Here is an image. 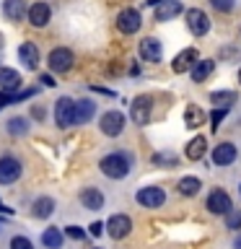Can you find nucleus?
<instances>
[{"label": "nucleus", "mask_w": 241, "mask_h": 249, "mask_svg": "<svg viewBox=\"0 0 241 249\" xmlns=\"http://www.w3.org/2000/svg\"><path fill=\"white\" fill-rule=\"evenodd\" d=\"M239 192H241V184H239Z\"/></svg>", "instance_id": "nucleus-43"}, {"label": "nucleus", "mask_w": 241, "mask_h": 249, "mask_svg": "<svg viewBox=\"0 0 241 249\" xmlns=\"http://www.w3.org/2000/svg\"><path fill=\"white\" fill-rule=\"evenodd\" d=\"M0 229H3V218H0Z\"/></svg>", "instance_id": "nucleus-42"}, {"label": "nucleus", "mask_w": 241, "mask_h": 249, "mask_svg": "<svg viewBox=\"0 0 241 249\" xmlns=\"http://www.w3.org/2000/svg\"><path fill=\"white\" fill-rule=\"evenodd\" d=\"M205 151H207V140L202 138V135H197V138H192L189 143H187V159L189 161H200L202 156H205Z\"/></svg>", "instance_id": "nucleus-22"}, {"label": "nucleus", "mask_w": 241, "mask_h": 249, "mask_svg": "<svg viewBox=\"0 0 241 249\" xmlns=\"http://www.w3.org/2000/svg\"><path fill=\"white\" fill-rule=\"evenodd\" d=\"M39 83H44V86H54V78H52V75H47V73H44L42 78H39Z\"/></svg>", "instance_id": "nucleus-38"}, {"label": "nucleus", "mask_w": 241, "mask_h": 249, "mask_svg": "<svg viewBox=\"0 0 241 249\" xmlns=\"http://www.w3.org/2000/svg\"><path fill=\"white\" fill-rule=\"evenodd\" d=\"M161 54H163V50H161V42H158V39L148 36V39H143V42H140V57H143L145 62H158Z\"/></svg>", "instance_id": "nucleus-15"}, {"label": "nucleus", "mask_w": 241, "mask_h": 249, "mask_svg": "<svg viewBox=\"0 0 241 249\" xmlns=\"http://www.w3.org/2000/svg\"><path fill=\"white\" fill-rule=\"evenodd\" d=\"M54 122H57L62 130H68L75 124V101L73 99L62 96L57 104H54Z\"/></svg>", "instance_id": "nucleus-2"}, {"label": "nucleus", "mask_w": 241, "mask_h": 249, "mask_svg": "<svg viewBox=\"0 0 241 249\" xmlns=\"http://www.w3.org/2000/svg\"><path fill=\"white\" fill-rule=\"evenodd\" d=\"M42 244L47 249H60L62 247V231L60 229H47L42 233Z\"/></svg>", "instance_id": "nucleus-28"}, {"label": "nucleus", "mask_w": 241, "mask_h": 249, "mask_svg": "<svg viewBox=\"0 0 241 249\" xmlns=\"http://www.w3.org/2000/svg\"><path fill=\"white\" fill-rule=\"evenodd\" d=\"M106 229V226L104 223H99V221H93L91 226H88V233H91V236H101V231H104Z\"/></svg>", "instance_id": "nucleus-36"}, {"label": "nucleus", "mask_w": 241, "mask_h": 249, "mask_svg": "<svg viewBox=\"0 0 241 249\" xmlns=\"http://www.w3.org/2000/svg\"><path fill=\"white\" fill-rule=\"evenodd\" d=\"M205 122V112L197 107V104H187V109H184V124L189 130H194V127H200V124Z\"/></svg>", "instance_id": "nucleus-23"}, {"label": "nucleus", "mask_w": 241, "mask_h": 249, "mask_svg": "<svg viewBox=\"0 0 241 249\" xmlns=\"http://www.w3.org/2000/svg\"><path fill=\"white\" fill-rule=\"evenodd\" d=\"M81 205L86 210H101L104 208V195H101V190H96V187H86L81 192Z\"/></svg>", "instance_id": "nucleus-16"}, {"label": "nucleus", "mask_w": 241, "mask_h": 249, "mask_svg": "<svg viewBox=\"0 0 241 249\" xmlns=\"http://www.w3.org/2000/svg\"><path fill=\"white\" fill-rule=\"evenodd\" d=\"M151 109H153V99L151 96H138L130 104V117L135 124H148L151 122Z\"/></svg>", "instance_id": "nucleus-4"}, {"label": "nucleus", "mask_w": 241, "mask_h": 249, "mask_svg": "<svg viewBox=\"0 0 241 249\" xmlns=\"http://www.w3.org/2000/svg\"><path fill=\"white\" fill-rule=\"evenodd\" d=\"M0 213H5V215H11V213H13V208H8V205H3V202H0Z\"/></svg>", "instance_id": "nucleus-39"}, {"label": "nucleus", "mask_w": 241, "mask_h": 249, "mask_svg": "<svg viewBox=\"0 0 241 249\" xmlns=\"http://www.w3.org/2000/svg\"><path fill=\"white\" fill-rule=\"evenodd\" d=\"M200 60V54H197V50L194 47H187V50H182L174 57V62H171V70L174 73H187V70H192V65Z\"/></svg>", "instance_id": "nucleus-12"}, {"label": "nucleus", "mask_w": 241, "mask_h": 249, "mask_svg": "<svg viewBox=\"0 0 241 249\" xmlns=\"http://www.w3.org/2000/svg\"><path fill=\"white\" fill-rule=\"evenodd\" d=\"M21 177V161L13 156H3L0 159V184H13Z\"/></svg>", "instance_id": "nucleus-8"}, {"label": "nucleus", "mask_w": 241, "mask_h": 249, "mask_svg": "<svg viewBox=\"0 0 241 249\" xmlns=\"http://www.w3.org/2000/svg\"><path fill=\"white\" fill-rule=\"evenodd\" d=\"M153 163L155 166H176L179 156L174 151H158V153H153Z\"/></svg>", "instance_id": "nucleus-29"}, {"label": "nucleus", "mask_w": 241, "mask_h": 249, "mask_svg": "<svg viewBox=\"0 0 241 249\" xmlns=\"http://www.w3.org/2000/svg\"><path fill=\"white\" fill-rule=\"evenodd\" d=\"M0 89L3 91H18L21 89V73L13 68H0Z\"/></svg>", "instance_id": "nucleus-19"}, {"label": "nucleus", "mask_w": 241, "mask_h": 249, "mask_svg": "<svg viewBox=\"0 0 241 249\" xmlns=\"http://www.w3.org/2000/svg\"><path fill=\"white\" fill-rule=\"evenodd\" d=\"M225 229H231V231L241 229V210H231V213H225Z\"/></svg>", "instance_id": "nucleus-31"}, {"label": "nucleus", "mask_w": 241, "mask_h": 249, "mask_svg": "<svg viewBox=\"0 0 241 249\" xmlns=\"http://www.w3.org/2000/svg\"><path fill=\"white\" fill-rule=\"evenodd\" d=\"M207 210H210V213H215V215L231 213L233 205H231L228 192H223V190H213V192H210V197H207Z\"/></svg>", "instance_id": "nucleus-9"}, {"label": "nucleus", "mask_w": 241, "mask_h": 249, "mask_svg": "<svg viewBox=\"0 0 241 249\" xmlns=\"http://www.w3.org/2000/svg\"><path fill=\"white\" fill-rule=\"evenodd\" d=\"M3 11H5V16L11 21H21L23 13H26V3H23V0H5Z\"/></svg>", "instance_id": "nucleus-24"}, {"label": "nucleus", "mask_w": 241, "mask_h": 249, "mask_svg": "<svg viewBox=\"0 0 241 249\" xmlns=\"http://www.w3.org/2000/svg\"><path fill=\"white\" fill-rule=\"evenodd\" d=\"M233 249H241V236H236V241H233Z\"/></svg>", "instance_id": "nucleus-40"}, {"label": "nucleus", "mask_w": 241, "mask_h": 249, "mask_svg": "<svg viewBox=\"0 0 241 249\" xmlns=\"http://www.w3.org/2000/svg\"><path fill=\"white\" fill-rule=\"evenodd\" d=\"M225 112H228V109H223V107H215V112L210 114V122H213V130H218V124H221V122L225 120Z\"/></svg>", "instance_id": "nucleus-33"}, {"label": "nucleus", "mask_w": 241, "mask_h": 249, "mask_svg": "<svg viewBox=\"0 0 241 249\" xmlns=\"http://www.w3.org/2000/svg\"><path fill=\"white\" fill-rule=\"evenodd\" d=\"M140 26H143V16H140V11H135V8H124V11L117 16V29H120L122 34H135Z\"/></svg>", "instance_id": "nucleus-3"}, {"label": "nucleus", "mask_w": 241, "mask_h": 249, "mask_svg": "<svg viewBox=\"0 0 241 249\" xmlns=\"http://www.w3.org/2000/svg\"><path fill=\"white\" fill-rule=\"evenodd\" d=\"M213 70H215V62H213V60H197V62L192 65L189 73H192V81H194V83H202L205 78L213 75Z\"/></svg>", "instance_id": "nucleus-21"}, {"label": "nucleus", "mask_w": 241, "mask_h": 249, "mask_svg": "<svg viewBox=\"0 0 241 249\" xmlns=\"http://www.w3.org/2000/svg\"><path fill=\"white\" fill-rule=\"evenodd\" d=\"M187 26L194 36H205L210 31V18L205 11H200V8H189L187 11Z\"/></svg>", "instance_id": "nucleus-5"}, {"label": "nucleus", "mask_w": 241, "mask_h": 249, "mask_svg": "<svg viewBox=\"0 0 241 249\" xmlns=\"http://www.w3.org/2000/svg\"><path fill=\"white\" fill-rule=\"evenodd\" d=\"M236 99H239L236 91H213V93H210V101H213L215 107H223V109H228L231 104H236Z\"/></svg>", "instance_id": "nucleus-26"}, {"label": "nucleus", "mask_w": 241, "mask_h": 249, "mask_svg": "<svg viewBox=\"0 0 241 249\" xmlns=\"http://www.w3.org/2000/svg\"><path fill=\"white\" fill-rule=\"evenodd\" d=\"M101 132L109 138H117L120 132L124 130V114L122 112H117V109H112V112H106L104 117H101Z\"/></svg>", "instance_id": "nucleus-7"}, {"label": "nucleus", "mask_w": 241, "mask_h": 249, "mask_svg": "<svg viewBox=\"0 0 241 249\" xmlns=\"http://www.w3.org/2000/svg\"><path fill=\"white\" fill-rule=\"evenodd\" d=\"M8 132H11V135H26L29 122L23 120V117H13V120H8Z\"/></svg>", "instance_id": "nucleus-30"}, {"label": "nucleus", "mask_w": 241, "mask_h": 249, "mask_svg": "<svg viewBox=\"0 0 241 249\" xmlns=\"http://www.w3.org/2000/svg\"><path fill=\"white\" fill-rule=\"evenodd\" d=\"M96 114V104L88 99H81V101H75V124H86V122H91V117Z\"/></svg>", "instance_id": "nucleus-20"}, {"label": "nucleus", "mask_w": 241, "mask_h": 249, "mask_svg": "<svg viewBox=\"0 0 241 249\" xmlns=\"http://www.w3.org/2000/svg\"><path fill=\"white\" fill-rule=\"evenodd\" d=\"M106 231H109V236H112V239H124L132 231V221L124 213H117V215H112L106 221Z\"/></svg>", "instance_id": "nucleus-10"}, {"label": "nucleus", "mask_w": 241, "mask_h": 249, "mask_svg": "<svg viewBox=\"0 0 241 249\" xmlns=\"http://www.w3.org/2000/svg\"><path fill=\"white\" fill-rule=\"evenodd\" d=\"M101 174H106L109 179H124L130 174V159L122 153H109L99 161Z\"/></svg>", "instance_id": "nucleus-1"}, {"label": "nucleus", "mask_w": 241, "mask_h": 249, "mask_svg": "<svg viewBox=\"0 0 241 249\" xmlns=\"http://www.w3.org/2000/svg\"><path fill=\"white\" fill-rule=\"evenodd\" d=\"M73 68V52L68 47H57L50 52V70L52 73H68Z\"/></svg>", "instance_id": "nucleus-6"}, {"label": "nucleus", "mask_w": 241, "mask_h": 249, "mask_svg": "<svg viewBox=\"0 0 241 249\" xmlns=\"http://www.w3.org/2000/svg\"><path fill=\"white\" fill-rule=\"evenodd\" d=\"M34 218H50L54 213V200L52 197H39L34 200V208H31Z\"/></svg>", "instance_id": "nucleus-25"}, {"label": "nucleus", "mask_w": 241, "mask_h": 249, "mask_svg": "<svg viewBox=\"0 0 241 249\" xmlns=\"http://www.w3.org/2000/svg\"><path fill=\"white\" fill-rule=\"evenodd\" d=\"M236 145L233 143H218L213 148V163L215 166H228V163L236 161Z\"/></svg>", "instance_id": "nucleus-13"}, {"label": "nucleus", "mask_w": 241, "mask_h": 249, "mask_svg": "<svg viewBox=\"0 0 241 249\" xmlns=\"http://www.w3.org/2000/svg\"><path fill=\"white\" fill-rule=\"evenodd\" d=\"M200 179L197 177H184V179H179V187L176 190L182 192V195H187V197H192V195H197L200 192Z\"/></svg>", "instance_id": "nucleus-27"}, {"label": "nucleus", "mask_w": 241, "mask_h": 249, "mask_svg": "<svg viewBox=\"0 0 241 249\" xmlns=\"http://www.w3.org/2000/svg\"><path fill=\"white\" fill-rule=\"evenodd\" d=\"M138 202L143 208H161L163 202H166V192H163L161 187H143V190L138 192Z\"/></svg>", "instance_id": "nucleus-11"}, {"label": "nucleus", "mask_w": 241, "mask_h": 249, "mask_svg": "<svg viewBox=\"0 0 241 249\" xmlns=\"http://www.w3.org/2000/svg\"><path fill=\"white\" fill-rule=\"evenodd\" d=\"M239 83H241V70H239Z\"/></svg>", "instance_id": "nucleus-41"}, {"label": "nucleus", "mask_w": 241, "mask_h": 249, "mask_svg": "<svg viewBox=\"0 0 241 249\" xmlns=\"http://www.w3.org/2000/svg\"><path fill=\"white\" fill-rule=\"evenodd\" d=\"M182 13V0H158L155 5V21H171Z\"/></svg>", "instance_id": "nucleus-14"}, {"label": "nucleus", "mask_w": 241, "mask_h": 249, "mask_svg": "<svg viewBox=\"0 0 241 249\" xmlns=\"http://www.w3.org/2000/svg\"><path fill=\"white\" fill-rule=\"evenodd\" d=\"M8 104H13V93L11 91H0V109L8 107Z\"/></svg>", "instance_id": "nucleus-37"}, {"label": "nucleus", "mask_w": 241, "mask_h": 249, "mask_svg": "<svg viewBox=\"0 0 241 249\" xmlns=\"http://www.w3.org/2000/svg\"><path fill=\"white\" fill-rule=\"evenodd\" d=\"M65 236L75 239V241H81V239H86V231L81 229V226H68V229H65Z\"/></svg>", "instance_id": "nucleus-34"}, {"label": "nucleus", "mask_w": 241, "mask_h": 249, "mask_svg": "<svg viewBox=\"0 0 241 249\" xmlns=\"http://www.w3.org/2000/svg\"><path fill=\"white\" fill-rule=\"evenodd\" d=\"M50 5L47 3H34L29 8V23L31 26H36V29H42V26H47V21H50Z\"/></svg>", "instance_id": "nucleus-18"}, {"label": "nucleus", "mask_w": 241, "mask_h": 249, "mask_svg": "<svg viewBox=\"0 0 241 249\" xmlns=\"http://www.w3.org/2000/svg\"><path fill=\"white\" fill-rule=\"evenodd\" d=\"M11 249H34V244L26 236H13L11 239Z\"/></svg>", "instance_id": "nucleus-32"}, {"label": "nucleus", "mask_w": 241, "mask_h": 249, "mask_svg": "<svg viewBox=\"0 0 241 249\" xmlns=\"http://www.w3.org/2000/svg\"><path fill=\"white\" fill-rule=\"evenodd\" d=\"M210 3H213V8H215V11H221V13H228L233 8V0H210Z\"/></svg>", "instance_id": "nucleus-35"}, {"label": "nucleus", "mask_w": 241, "mask_h": 249, "mask_svg": "<svg viewBox=\"0 0 241 249\" xmlns=\"http://www.w3.org/2000/svg\"><path fill=\"white\" fill-rule=\"evenodd\" d=\"M18 60L23 62V68L34 70L39 65V50H36V44L34 42H23L18 47Z\"/></svg>", "instance_id": "nucleus-17"}]
</instances>
